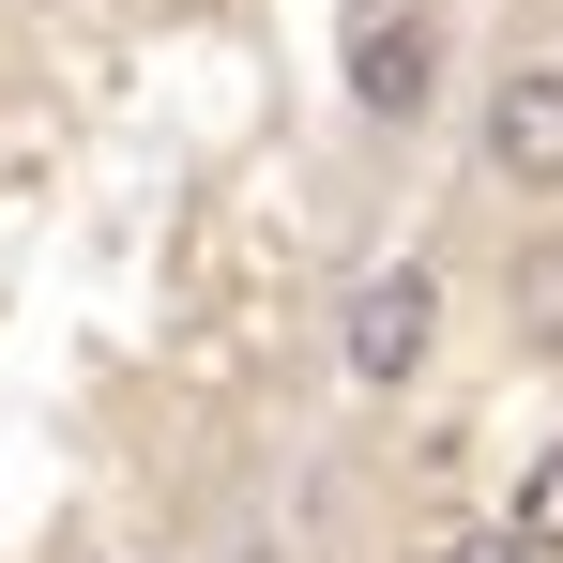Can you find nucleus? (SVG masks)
I'll list each match as a JSON object with an SVG mask.
<instances>
[{
  "instance_id": "1",
  "label": "nucleus",
  "mask_w": 563,
  "mask_h": 563,
  "mask_svg": "<svg viewBox=\"0 0 563 563\" xmlns=\"http://www.w3.org/2000/svg\"><path fill=\"white\" fill-rule=\"evenodd\" d=\"M442 366V260H366L335 305V380L351 396H411Z\"/></svg>"
},
{
  "instance_id": "3",
  "label": "nucleus",
  "mask_w": 563,
  "mask_h": 563,
  "mask_svg": "<svg viewBox=\"0 0 563 563\" xmlns=\"http://www.w3.org/2000/svg\"><path fill=\"white\" fill-rule=\"evenodd\" d=\"M472 168L503 198H563V62H503L472 107Z\"/></svg>"
},
{
  "instance_id": "5",
  "label": "nucleus",
  "mask_w": 563,
  "mask_h": 563,
  "mask_svg": "<svg viewBox=\"0 0 563 563\" xmlns=\"http://www.w3.org/2000/svg\"><path fill=\"white\" fill-rule=\"evenodd\" d=\"M503 518H518V533H533V549L563 563V442H549L533 472H518V503H503Z\"/></svg>"
},
{
  "instance_id": "7",
  "label": "nucleus",
  "mask_w": 563,
  "mask_h": 563,
  "mask_svg": "<svg viewBox=\"0 0 563 563\" xmlns=\"http://www.w3.org/2000/svg\"><path fill=\"white\" fill-rule=\"evenodd\" d=\"M244 563H275V549H244Z\"/></svg>"
},
{
  "instance_id": "4",
  "label": "nucleus",
  "mask_w": 563,
  "mask_h": 563,
  "mask_svg": "<svg viewBox=\"0 0 563 563\" xmlns=\"http://www.w3.org/2000/svg\"><path fill=\"white\" fill-rule=\"evenodd\" d=\"M503 351L518 366H563V229H533L503 260Z\"/></svg>"
},
{
  "instance_id": "6",
  "label": "nucleus",
  "mask_w": 563,
  "mask_h": 563,
  "mask_svg": "<svg viewBox=\"0 0 563 563\" xmlns=\"http://www.w3.org/2000/svg\"><path fill=\"white\" fill-rule=\"evenodd\" d=\"M427 563H549V549H533L518 518H457V533H442V549H427Z\"/></svg>"
},
{
  "instance_id": "2",
  "label": "nucleus",
  "mask_w": 563,
  "mask_h": 563,
  "mask_svg": "<svg viewBox=\"0 0 563 563\" xmlns=\"http://www.w3.org/2000/svg\"><path fill=\"white\" fill-rule=\"evenodd\" d=\"M335 77H351V122L366 137H411L442 107V0H366L335 31Z\"/></svg>"
}]
</instances>
